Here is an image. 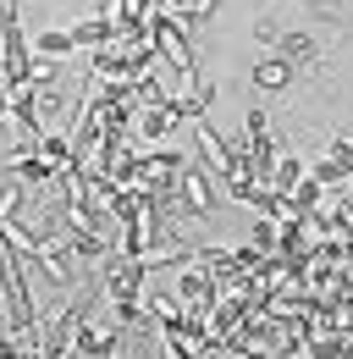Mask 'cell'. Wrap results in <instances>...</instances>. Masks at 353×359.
Instances as JSON below:
<instances>
[{
	"label": "cell",
	"mask_w": 353,
	"mask_h": 359,
	"mask_svg": "<svg viewBox=\"0 0 353 359\" xmlns=\"http://www.w3.org/2000/svg\"><path fill=\"white\" fill-rule=\"evenodd\" d=\"M210 6H216V0H193V11H210Z\"/></svg>",
	"instance_id": "3957f363"
},
{
	"label": "cell",
	"mask_w": 353,
	"mask_h": 359,
	"mask_svg": "<svg viewBox=\"0 0 353 359\" xmlns=\"http://www.w3.org/2000/svg\"><path fill=\"white\" fill-rule=\"evenodd\" d=\"M282 78H287V67H282V61H270V67H260V83H282Z\"/></svg>",
	"instance_id": "7a4b0ae2"
},
{
	"label": "cell",
	"mask_w": 353,
	"mask_h": 359,
	"mask_svg": "<svg viewBox=\"0 0 353 359\" xmlns=\"http://www.w3.org/2000/svg\"><path fill=\"white\" fill-rule=\"evenodd\" d=\"M210 172H188V177H182V188H188V199H193V210H210V205H216V194H210Z\"/></svg>",
	"instance_id": "6da1fadb"
}]
</instances>
